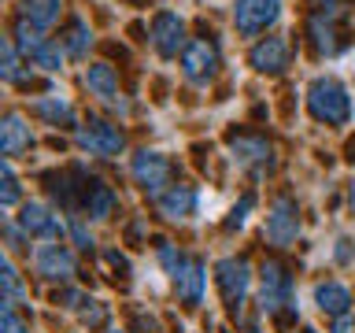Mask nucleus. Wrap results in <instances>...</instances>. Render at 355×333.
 Wrapping results in <instances>:
<instances>
[{
  "mask_svg": "<svg viewBox=\"0 0 355 333\" xmlns=\"http://www.w3.org/2000/svg\"><path fill=\"white\" fill-rule=\"evenodd\" d=\"M193 200H196V196L189 193L185 185H174L171 193L159 196V215H163V219H185L189 211H193Z\"/></svg>",
  "mask_w": 355,
  "mask_h": 333,
  "instance_id": "21",
  "label": "nucleus"
},
{
  "mask_svg": "<svg viewBox=\"0 0 355 333\" xmlns=\"http://www.w3.org/2000/svg\"><path fill=\"white\" fill-rule=\"evenodd\" d=\"M315 304L326 311V315H348L352 293H348L344 285H337V282H326V285L315 289Z\"/></svg>",
  "mask_w": 355,
  "mask_h": 333,
  "instance_id": "19",
  "label": "nucleus"
},
{
  "mask_svg": "<svg viewBox=\"0 0 355 333\" xmlns=\"http://www.w3.org/2000/svg\"><path fill=\"white\" fill-rule=\"evenodd\" d=\"M19 49L26 52L37 67H44V71H60V67H63V52H60V44H52V41L37 37L30 22H19Z\"/></svg>",
  "mask_w": 355,
  "mask_h": 333,
  "instance_id": "8",
  "label": "nucleus"
},
{
  "mask_svg": "<svg viewBox=\"0 0 355 333\" xmlns=\"http://www.w3.org/2000/svg\"><path fill=\"white\" fill-rule=\"evenodd\" d=\"M0 278H4V304H8V307H15L19 300H22V293H26V289H22V282H19V271L11 266V259H4V266H0Z\"/></svg>",
  "mask_w": 355,
  "mask_h": 333,
  "instance_id": "25",
  "label": "nucleus"
},
{
  "mask_svg": "<svg viewBox=\"0 0 355 333\" xmlns=\"http://www.w3.org/2000/svg\"><path fill=\"white\" fill-rule=\"evenodd\" d=\"M0 178H4V189H0V204L11 207V204L19 200V185H15V174H11V163H8V160L0 163Z\"/></svg>",
  "mask_w": 355,
  "mask_h": 333,
  "instance_id": "26",
  "label": "nucleus"
},
{
  "mask_svg": "<svg viewBox=\"0 0 355 333\" xmlns=\"http://www.w3.org/2000/svg\"><path fill=\"white\" fill-rule=\"evenodd\" d=\"M0 333H30V330L19 322V315H15V311H11L8 304H4V315H0Z\"/></svg>",
  "mask_w": 355,
  "mask_h": 333,
  "instance_id": "29",
  "label": "nucleus"
},
{
  "mask_svg": "<svg viewBox=\"0 0 355 333\" xmlns=\"http://www.w3.org/2000/svg\"><path fill=\"white\" fill-rule=\"evenodd\" d=\"M133 178H137V185L144 189V193L163 196V185H166V178H171V163H166L163 152L141 148L137 155H133Z\"/></svg>",
  "mask_w": 355,
  "mask_h": 333,
  "instance_id": "3",
  "label": "nucleus"
},
{
  "mask_svg": "<svg viewBox=\"0 0 355 333\" xmlns=\"http://www.w3.org/2000/svg\"><path fill=\"white\" fill-rule=\"evenodd\" d=\"M33 144V133L26 126V119L22 115H4V122H0V152L4 155H19V152H26Z\"/></svg>",
  "mask_w": 355,
  "mask_h": 333,
  "instance_id": "16",
  "label": "nucleus"
},
{
  "mask_svg": "<svg viewBox=\"0 0 355 333\" xmlns=\"http://www.w3.org/2000/svg\"><path fill=\"white\" fill-rule=\"evenodd\" d=\"M85 85H89V93L100 96L107 108H119V111L126 108V104H122V96H119V78H115V71H111L107 63H93V67H89V71H85Z\"/></svg>",
  "mask_w": 355,
  "mask_h": 333,
  "instance_id": "14",
  "label": "nucleus"
},
{
  "mask_svg": "<svg viewBox=\"0 0 355 333\" xmlns=\"http://www.w3.org/2000/svg\"><path fill=\"white\" fill-rule=\"evenodd\" d=\"M4 78L8 82H19V60H15V49H11V41H4Z\"/></svg>",
  "mask_w": 355,
  "mask_h": 333,
  "instance_id": "28",
  "label": "nucleus"
},
{
  "mask_svg": "<svg viewBox=\"0 0 355 333\" xmlns=\"http://www.w3.org/2000/svg\"><path fill=\"white\" fill-rule=\"evenodd\" d=\"M307 108L318 122H348V115H352V100H348V93H344V85L333 82V78L311 82Z\"/></svg>",
  "mask_w": 355,
  "mask_h": 333,
  "instance_id": "1",
  "label": "nucleus"
},
{
  "mask_svg": "<svg viewBox=\"0 0 355 333\" xmlns=\"http://www.w3.org/2000/svg\"><path fill=\"white\" fill-rule=\"evenodd\" d=\"M352 204H355V182H352Z\"/></svg>",
  "mask_w": 355,
  "mask_h": 333,
  "instance_id": "31",
  "label": "nucleus"
},
{
  "mask_svg": "<svg viewBox=\"0 0 355 333\" xmlns=\"http://www.w3.org/2000/svg\"><path fill=\"white\" fill-rule=\"evenodd\" d=\"M171 278H174V289H178V296H182L185 304H200V300H204L207 271L196 259H182V266H178Z\"/></svg>",
  "mask_w": 355,
  "mask_h": 333,
  "instance_id": "13",
  "label": "nucleus"
},
{
  "mask_svg": "<svg viewBox=\"0 0 355 333\" xmlns=\"http://www.w3.org/2000/svg\"><path fill=\"white\" fill-rule=\"evenodd\" d=\"M340 15V8L333 4H322V11L315 19H311V37H315V49L322 56H333L337 52V26H333V19Z\"/></svg>",
  "mask_w": 355,
  "mask_h": 333,
  "instance_id": "18",
  "label": "nucleus"
},
{
  "mask_svg": "<svg viewBox=\"0 0 355 333\" xmlns=\"http://www.w3.org/2000/svg\"><path fill=\"white\" fill-rule=\"evenodd\" d=\"M252 67L255 71H285L288 67V41L285 37H266L252 49Z\"/></svg>",
  "mask_w": 355,
  "mask_h": 333,
  "instance_id": "17",
  "label": "nucleus"
},
{
  "mask_svg": "<svg viewBox=\"0 0 355 333\" xmlns=\"http://www.w3.org/2000/svg\"><path fill=\"white\" fill-rule=\"evenodd\" d=\"M111 204H115V196H111L107 185H100V182L89 185V193H85V211H89V219H104L107 211H111Z\"/></svg>",
  "mask_w": 355,
  "mask_h": 333,
  "instance_id": "22",
  "label": "nucleus"
},
{
  "mask_svg": "<svg viewBox=\"0 0 355 333\" xmlns=\"http://www.w3.org/2000/svg\"><path fill=\"white\" fill-rule=\"evenodd\" d=\"M282 304H288V274L282 263H266L263 266V285H259V307L266 315H274Z\"/></svg>",
  "mask_w": 355,
  "mask_h": 333,
  "instance_id": "11",
  "label": "nucleus"
},
{
  "mask_svg": "<svg viewBox=\"0 0 355 333\" xmlns=\"http://www.w3.org/2000/svg\"><path fill=\"white\" fill-rule=\"evenodd\" d=\"M266 241L277 244V248H285V244H293L296 241V233H300V215H296V204L288 196L282 200H274V207H270V215H266Z\"/></svg>",
  "mask_w": 355,
  "mask_h": 333,
  "instance_id": "5",
  "label": "nucleus"
},
{
  "mask_svg": "<svg viewBox=\"0 0 355 333\" xmlns=\"http://www.w3.org/2000/svg\"><path fill=\"white\" fill-rule=\"evenodd\" d=\"M33 266H37V274L41 278H71L74 274V255L63 248V244H55V241H49V244H37L33 248Z\"/></svg>",
  "mask_w": 355,
  "mask_h": 333,
  "instance_id": "10",
  "label": "nucleus"
},
{
  "mask_svg": "<svg viewBox=\"0 0 355 333\" xmlns=\"http://www.w3.org/2000/svg\"><path fill=\"white\" fill-rule=\"evenodd\" d=\"M89 44H93V33H89L85 22H74L71 30H67V37H63V49L71 60H82V56L89 52Z\"/></svg>",
  "mask_w": 355,
  "mask_h": 333,
  "instance_id": "23",
  "label": "nucleus"
},
{
  "mask_svg": "<svg viewBox=\"0 0 355 333\" xmlns=\"http://www.w3.org/2000/svg\"><path fill=\"white\" fill-rule=\"evenodd\" d=\"M37 111H41V115L44 119H52V122H74V108L71 104H67V100L60 96V93H49V96H41L37 100Z\"/></svg>",
  "mask_w": 355,
  "mask_h": 333,
  "instance_id": "24",
  "label": "nucleus"
},
{
  "mask_svg": "<svg viewBox=\"0 0 355 333\" xmlns=\"http://www.w3.org/2000/svg\"><path fill=\"white\" fill-rule=\"evenodd\" d=\"M60 19V0H22V22L33 30H44Z\"/></svg>",
  "mask_w": 355,
  "mask_h": 333,
  "instance_id": "20",
  "label": "nucleus"
},
{
  "mask_svg": "<svg viewBox=\"0 0 355 333\" xmlns=\"http://www.w3.org/2000/svg\"><path fill=\"white\" fill-rule=\"evenodd\" d=\"M19 226L30 233V237H49V241H55V237H63V222L52 215L44 204H26L22 207V215H19Z\"/></svg>",
  "mask_w": 355,
  "mask_h": 333,
  "instance_id": "12",
  "label": "nucleus"
},
{
  "mask_svg": "<svg viewBox=\"0 0 355 333\" xmlns=\"http://www.w3.org/2000/svg\"><path fill=\"white\" fill-rule=\"evenodd\" d=\"M152 44L159 56H178V49L185 52V22L174 11H163L152 22Z\"/></svg>",
  "mask_w": 355,
  "mask_h": 333,
  "instance_id": "9",
  "label": "nucleus"
},
{
  "mask_svg": "<svg viewBox=\"0 0 355 333\" xmlns=\"http://www.w3.org/2000/svg\"><path fill=\"white\" fill-rule=\"evenodd\" d=\"M248 285H252V266L244 259H222L218 263V289H222V300L241 311L244 296H248Z\"/></svg>",
  "mask_w": 355,
  "mask_h": 333,
  "instance_id": "7",
  "label": "nucleus"
},
{
  "mask_svg": "<svg viewBox=\"0 0 355 333\" xmlns=\"http://www.w3.org/2000/svg\"><path fill=\"white\" fill-rule=\"evenodd\" d=\"M333 333H355V318H340V322H337V330H333Z\"/></svg>",
  "mask_w": 355,
  "mask_h": 333,
  "instance_id": "30",
  "label": "nucleus"
},
{
  "mask_svg": "<svg viewBox=\"0 0 355 333\" xmlns=\"http://www.w3.org/2000/svg\"><path fill=\"white\" fill-rule=\"evenodd\" d=\"M78 144L89 148L93 155H119L126 141H122L119 126H111V122H104V119H89L85 126H78Z\"/></svg>",
  "mask_w": 355,
  "mask_h": 333,
  "instance_id": "6",
  "label": "nucleus"
},
{
  "mask_svg": "<svg viewBox=\"0 0 355 333\" xmlns=\"http://www.w3.org/2000/svg\"><path fill=\"white\" fill-rule=\"evenodd\" d=\"M230 152H233V160H237L241 166H255V171H263V166L274 163V148L263 137H233Z\"/></svg>",
  "mask_w": 355,
  "mask_h": 333,
  "instance_id": "15",
  "label": "nucleus"
},
{
  "mask_svg": "<svg viewBox=\"0 0 355 333\" xmlns=\"http://www.w3.org/2000/svg\"><path fill=\"white\" fill-rule=\"evenodd\" d=\"M218 71V49L211 41H193L185 44L182 52V74L189 78L193 85H207Z\"/></svg>",
  "mask_w": 355,
  "mask_h": 333,
  "instance_id": "4",
  "label": "nucleus"
},
{
  "mask_svg": "<svg viewBox=\"0 0 355 333\" xmlns=\"http://www.w3.org/2000/svg\"><path fill=\"white\" fill-rule=\"evenodd\" d=\"M252 204H255L252 196H241V204H237V207L230 211L226 226H230V230H241V226H244V219H248V211H252Z\"/></svg>",
  "mask_w": 355,
  "mask_h": 333,
  "instance_id": "27",
  "label": "nucleus"
},
{
  "mask_svg": "<svg viewBox=\"0 0 355 333\" xmlns=\"http://www.w3.org/2000/svg\"><path fill=\"white\" fill-rule=\"evenodd\" d=\"M282 15V0H237L233 8V26L244 37H255L259 30H266L270 22Z\"/></svg>",
  "mask_w": 355,
  "mask_h": 333,
  "instance_id": "2",
  "label": "nucleus"
}]
</instances>
